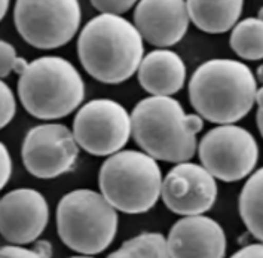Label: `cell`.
Segmentation results:
<instances>
[{
	"instance_id": "1",
	"label": "cell",
	"mask_w": 263,
	"mask_h": 258,
	"mask_svg": "<svg viewBox=\"0 0 263 258\" xmlns=\"http://www.w3.org/2000/svg\"><path fill=\"white\" fill-rule=\"evenodd\" d=\"M187 91L198 116L217 125H234L256 104L257 81L244 63L217 58L195 70Z\"/></svg>"
},
{
	"instance_id": "2",
	"label": "cell",
	"mask_w": 263,
	"mask_h": 258,
	"mask_svg": "<svg viewBox=\"0 0 263 258\" xmlns=\"http://www.w3.org/2000/svg\"><path fill=\"white\" fill-rule=\"evenodd\" d=\"M143 37L122 16L98 15L89 19L78 39L82 67L96 81L116 85L133 77L143 61Z\"/></svg>"
},
{
	"instance_id": "3",
	"label": "cell",
	"mask_w": 263,
	"mask_h": 258,
	"mask_svg": "<svg viewBox=\"0 0 263 258\" xmlns=\"http://www.w3.org/2000/svg\"><path fill=\"white\" fill-rule=\"evenodd\" d=\"M133 136L144 153L156 161L189 162L198 149L196 135L204 121L187 114L171 96H149L141 100L131 114Z\"/></svg>"
},
{
	"instance_id": "4",
	"label": "cell",
	"mask_w": 263,
	"mask_h": 258,
	"mask_svg": "<svg viewBox=\"0 0 263 258\" xmlns=\"http://www.w3.org/2000/svg\"><path fill=\"white\" fill-rule=\"evenodd\" d=\"M18 95L33 117L55 121L69 116L82 104L85 83L70 61L48 55L31 61L20 76Z\"/></svg>"
},
{
	"instance_id": "5",
	"label": "cell",
	"mask_w": 263,
	"mask_h": 258,
	"mask_svg": "<svg viewBox=\"0 0 263 258\" xmlns=\"http://www.w3.org/2000/svg\"><path fill=\"white\" fill-rule=\"evenodd\" d=\"M162 172L144 151L122 150L101 165L98 186L104 199L124 214H144L161 197Z\"/></svg>"
},
{
	"instance_id": "6",
	"label": "cell",
	"mask_w": 263,
	"mask_h": 258,
	"mask_svg": "<svg viewBox=\"0 0 263 258\" xmlns=\"http://www.w3.org/2000/svg\"><path fill=\"white\" fill-rule=\"evenodd\" d=\"M57 231L67 248L82 255H96L113 242L118 212L101 193L73 190L57 205Z\"/></svg>"
},
{
	"instance_id": "7",
	"label": "cell",
	"mask_w": 263,
	"mask_h": 258,
	"mask_svg": "<svg viewBox=\"0 0 263 258\" xmlns=\"http://www.w3.org/2000/svg\"><path fill=\"white\" fill-rule=\"evenodd\" d=\"M20 36L37 49L67 45L81 26V6L76 0H18L14 11Z\"/></svg>"
},
{
	"instance_id": "8",
	"label": "cell",
	"mask_w": 263,
	"mask_h": 258,
	"mask_svg": "<svg viewBox=\"0 0 263 258\" xmlns=\"http://www.w3.org/2000/svg\"><path fill=\"white\" fill-rule=\"evenodd\" d=\"M201 165L224 183L250 177L259 161V146L247 129L236 125H220L201 138L198 146Z\"/></svg>"
},
{
	"instance_id": "9",
	"label": "cell",
	"mask_w": 263,
	"mask_h": 258,
	"mask_svg": "<svg viewBox=\"0 0 263 258\" xmlns=\"http://www.w3.org/2000/svg\"><path fill=\"white\" fill-rule=\"evenodd\" d=\"M131 134V114L122 104L107 98L88 101L73 121L76 143L92 156H113L122 151Z\"/></svg>"
},
{
	"instance_id": "10",
	"label": "cell",
	"mask_w": 263,
	"mask_h": 258,
	"mask_svg": "<svg viewBox=\"0 0 263 258\" xmlns=\"http://www.w3.org/2000/svg\"><path fill=\"white\" fill-rule=\"evenodd\" d=\"M79 144L67 126L43 123L33 126L24 136L21 159L28 172L41 180L64 175L74 166Z\"/></svg>"
},
{
	"instance_id": "11",
	"label": "cell",
	"mask_w": 263,
	"mask_h": 258,
	"mask_svg": "<svg viewBox=\"0 0 263 258\" xmlns=\"http://www.w3.org/2000/svg\"><path fill=\"white\" fill-rule=\"evenodd\" d=\"M217 183L202 165L177 163L164 178L161 199L181 217L204 215L217 201Z\"/></svg>"
},
{
	"instance_id": "12",
	"label": "cell",
	"mask_w": 263,
	"mask_h": 258,
	"mask_svg": "<svg viewBox=\"0 0 263 258\" xmlns=\"http://www.w3.org/2000/svg\"><path fill=\"white\" fill-rule=\"evenodd\" d=\"M49 221L45 196L34 189H16L0 204V230L11 245H28L41 236Z\"/></svg>"
},
{
	"instance_id": "13",
	"label": "cell",
	"mask_w": 263,
	"mask_h": 258,
	"mask_svg": "<svg viewBox=\"0 0 263 258\" xmlns=\"http://www.w3.org/2000/svg\"><path fill=\"white\" fill-rule=\"evenodd\" d=\"M189 23L186 2L181 0H143L134 9V26L141 37L162 49L179 43Z\"/></svg>"
},
{
	"instance_id": "14",
	"label": "cell",
	"mask_w": 263,
	"mask_h": 258,
	"mask_svg": "<svg viewBox=\"0 0 263 258\" xmlns=\"http://www.w3.org/2000/svg\"><path fill=\"white\" fill-rule=\"evenodd\" d=\"M166 242L171 258H224L228 248L222 226L205 215L176 221Z\"/></svg>"
},
{
	"instance_id": "15",
	"label": "cell",
	"mask_w": 263,
	"mask_h": 258,
	"mask_svg": "<svg viewBox=\"0 0 263 258\" xmlns=\"http://www.w3.org/2000/svg\"><path fill=\"white\" fill-rule=\"evenodd\" d=\"M137 77L140 86L152 96H171L184 86L186 66L179 54L156 49L143 58Z\"/></svg>"
},
{
	"instance_id": "16",
	"label": "cell",
	"mask_w": 263,
	"mask_h": 258,
	"mask_svg": "<svg viewBox=\"0 0 263 258\" xmlns=\"http://www.w3.org/2000/svg\"><path fill=\"white\" fill-rule=\"evenodd\" d=\"M187 14L196 27L210 34H222L234 30L239 23L244 3L239 0L229 2H186Z\"/></svg>"
},
{
	"instance_id": "17",
	"label": "cell",
	"mask_w": 263,
	"mask_h": 258,
	"mask_svg": "<svg viewBox=\"0 0 263 258\" xmlns=\"http://www.w3.org/2000/svg\"><path fill=\"white\" fill-rule=\"evenodd\" d=\"M238 208L247 230L263 244V168L253 172L246 181Z\"/></svg>"
},
{
	"instance_id": "18",
	"label": "cell",
	"mask_w": 263,
	"mask_h": 258,
	"mask_svg": "<svg viewBox=\"0 0 263 258\" xmlns=\"http://www.w3.org/2000/svg\"><path fill=\"white\" fill-rule=\"evenodd\" d=\"M231 48L247 61L263 59V23L259 18H246L231 33Z\"/></svg>"
},
{
	"instance_id": "19",
	"label": "cell",
	"mask_w": 263,
	"mask_h": 258,
	"mask_svg": "<svg viewBox=\"0 0 263 258\" xmlns=\"http://www.w3.org/2000/svg\"><path fill=\"white\" fill-rule=\"evenodd\" d=\"M107 258H171L168 242L162 233L144 231L125 241Z\"/></svg>"
},
{
	"instance_id": "20",
	"label": "cell",
	"mask_w": 263,
	"mask_h": 258,
	"mask_svg": "<svg viewBox=\"0 0 263 258\" xmlns=\"http://www.w3.org/2000/svg\"><path fill=\"white\" fill-rule=\"evenodd\" d=\"M16 111V101H15L12 89L2 82L0 83V126H8L14 119Z\"/></svg>"
},
{
	"instance_id": "21",
	"label": "cell",
	"mask_w": 263,
	"mask_h": 258,
	"mask_svg": "<svg viewBox=\"0 0 263 258\" xmlns=\"http://www.w3.org/2000/svg\"><path fill=\"white\" fill-rule=\"evenodd\" d=\"M91 5L97 9L101 15H113L121 16L125 12H128L136 3L133 0H94Z\"/></svg>"
},
{
	"instance_id": "22",
	"label": "cell",
	"mask_w": 263,
	"mask_h": 258,
	"mask_svg": "<svg viewBox=\"0 0 263 258\" xmlns=\"http://www.w3.org/2000/svg\"><path fill=\"white\" fill-rule=\"evenodd\" d=\"M16 59H18V55H16L14 46L9 42H0V74H2V77H8L14 71Z\"/></svg>"
},
{
	"instance_id": "23",
	"label": "cell",
	"mask_w": 263,
	"mask_h": 258,
	"mask_svg": "<svg viewBox=\"0 0 263 258\" xmlns=\"http://www.w3.org/2000/svg\"><path fill=\"white\" fill-rule=\"evenodd\" d=\"M0 258H45L39 251L28 249L26 246H20V245H6L2 248Z\"/></svg>"
},
{
	"instance_id": "24",
	"label": "cell",
	"mask_w": 263,
	"mask_h": 258,
	"mask_svg": "<svg viewBox=\"0 0 263 258\" xmlns=\"http://www.w3.org/2000/svg\"><path fill=\"white\" fill-rule=\"evenodd\" d=\"M14 169V163L11 159L9 150L5 144L0 146V187H5L8 181L11 180Z\"/></svg>"
},
{
	"instance_id": "25",
	"label": "cell",
	"mask_w": 263,
	"mask_h": 258,
	"mask_svg": "<svg viewBox=\"0 0 263 258\" xmlns=\"http://www.w3.org/2000/svg\"><path fill=\"white\" fill-rule=\"evenodd\" d=\"M229 258H263V244H250Z\"/></svg>"
},
{
	"instance_id": "26",
	"label": "cell",
	"mask_w": 263,
	"mask_h": 258,
	"mask_svg": "<svg viewBox=\"0 0 263 258\" xmlns=\"http://www.w3.org/2000/svg\"><path fill=\"white\" fill-rule=\"evenodd\" d=\"M30 66V63L26 61V58H23V56H18V59L15 61V66H14V73L16 74H20V76H23L24 73H26V70Z\"/></svg>"
},
{
	"instance_id": "27",
	"label": "cell",
	"mask_w": 263,
	"mask_h": 258,
	"mask_svg": "<svg viewBox=\"0 0 263 258\" xmlns=\"http://www.w3.org/2000/svg\"><path fill=\"white\" fill-rule=\"evenodd\" d=\"M256 104L259 106V111H263V86L256 92Z\"/></svg>"
},
{
	"instance_id": "28",
	"label": "cell",
	"mask_w": 263,
	"mask_h": 258,
	"mask_svg": "<svg viewBox=\"0 0 263 258\" xmlns=\"http://www.w3.org/2000/svg\"><path fill=\"white\" fill-rule=\"evenodd\" d=\"M256 122H257V128H259V132L263 136V111L257 110V117H256Z\"/></svg>"
},
{
	"instance_id": "29",
	"label": "cell",
	"mask_w": 263,
	"mask_h": 258,
	"mask_svg": "<svg viewBox=\"0 0 263 258\" xmlns=\"http://www.w3.org/2000/svg\"><path fill=\"white\" fill-rule=\"evenodd\" d=\"M8 8H9V2L8 0H3L0 3V18H5V15L8 12Z\"/></svg>"
},
{
	"instance_id": "30",
	"label": "cell",
	"mask_w": 263,
	"mask_h": 258,
	"mask_svg": "<svg viewBox=\"0 0 263 258\" xmlns=\"http://www.w3.org/2000/svg\"><path fill=\"white\" fill-rule=\"evenodd\" d=\"M256 81H259L263 85V64L260 67H257V73H256Z\"/></svg>"
},
{
	"instance_id": "31",
	"label": "cell",
	"mask_w": 263,
	"mask_h": 258,
	"mask_svg": "<svg viewBox=\"0 0 263 258\" xmlns=\"http://www.w3.org/2000/svg\"><path fill=\"white\" fill-rule=\"evenodd\" d=\"M257 18L260 19L263 23V8H260V11H259V15H257Z\"/></svg>"
},
{
	"instance_id": "32",
	"label": "cell",
	"mask_w": 263,
	"mask_h": 258,
	"mask_svg": "<svg viewBox=\"0 0 263 258\" xmlns=\"http://www.w3.org/2000/svg\"><path fill=\"white\" fill-rule=\"evenodd\" d=\"M69 258H94L92 255H76V257H69Z\"/></svg>"
}]
</instances>
